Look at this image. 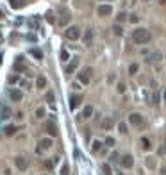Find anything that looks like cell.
I'll use <instances>...</instances> for the list:
<instances>
[{"label": "cell", "instance_id": "cell-32", "mask_svg": "<svg viewBox=\"0 0 166 175\" xmlns=\"http://www.w3.org/2000/svg\"><path fill=\"white\" fill-rule=\"evenodd\" d=\"M138 70H139V66H138L136 63H134V64H130V66H129V73H130V75H134V73H136Z\"/></svg>", "mask_w": 166, "mask_h": 175}, {"label": "cell", "instance_id": "cell-52", "mask_svg": "<svg viewBox=\"0 0 166 175\" xmlns=\"http://www.w3.org/2000/svg\"><path fill=\"white\" fill-rule=\"evenodd\" d=\"M43 175H46V173H43Z\"/></svg>", "mask_w": 166, "mask_h": 175}, {"label": "cell", "instance_id": "cell-27", "mask_svg": "<svg viewBox=\"0 0 166 175\" xmlns=\"http://www.w3.org/2000/svg\"><path fill=\"white\" fill-rule=\"evenodd\" d=\"M161 59V54H152V55H148V63H155V61H159Z\"/></svg>", "mask_w": 166, "mask_h": 175}, {"label": "cell", "instance_id": "cell-13", "mask_svg": "<svg viewBox=\"0 0 166 175\" xmlns=\"http://www.w3.org/2000/svg\"><path fill=\"white\" fill-rule=\"evenodd\" d=\"M77 66H79V57H73L72 63L66 66V73H73V72L77 70Z\"/></svg>", "mask_w": 166, "mask_h": 175}, {"label": "cell", "instance_id": "cell-2", "mask_svg": "<svg viewBox=\"0 0 166 175\" xmlns=\"http://www.w3.org/2000/svg\"><path fill=\"white\" fill-rule=\"evenodd\" d=\"M70 20H72V13H70L66 7H61L59 9V25L61 27H66L70 23Z\"/></svg>", "mask_w": 166, "mask_h": 175}, {"label": "cell", "instance_id": "cell-30", "mask_svg": "<svg viewBox=\"0 0 166 175\" xmlns=\"http://www.w3.org/2000/svg\"><path fill=\"white\" fill-rule=\"evenodd\" d=\"M147 166L148 168H155V157H147Z\"/></svg>", "mask_w": 166, "mask_h": 175}, {"label": "cell", "instance_id": "cell-51", "mask_svg": "<svg viewBox=\"0 0 166 175\" xmlns=\"http://www.w3.org/2000/svg\"><path fill=\"white\" fill-rule=\"evenodd\" d=\"M145 2H148V0H145Z\"/></svg>", "mask_w": 166, "mask_h": 175}, {"label": "cell", "instance_id": "cell-40", "mask_svg": "<svg viewBox=\"0 0 166 175\" xmlns=\"http://www.w3.org/2000/svg\"><path fill=\"white\" fill-rule=\"evenodd\" d=\"M105 145H107V147H114V139H113L111 136H109V138H105Z\"/></svg>", "mask_w": 166, "mask_h": 175}, {"label": "cell", "instance_id": "cell-18", "mask_svg": "<svg viewBox=\"0 0 166 175\" xmlns=\"http://www.w3.org/2000/svg\"><path fill=\"white\" fill-rule=\"evenodd\" d=\"M29 54H31V55H34L38 61H39V59H43V52H41L39 48H36V47H34V48H31V50H29Z\"/></svg>", "mask_w": 166, "mask_h": 175}, {"label": "cell", "instance_id": "cell-49", "mask_svg": "<svg viewBox=\"0 0 166 175\" xmlns=\"http://www.w3.org/2000/svg\"><path fill=\"white\" fill-rule=\"evenodd\" d=\"M159 2H161V4H162V6H166V0H159Z\"/></svg>", "mask_w": 166, "mask_h": 175}, {"label": "cell", "instance_id": "cell-8", "mask_svg": "<svg viewBox=\"0 0 166 175\" xmlns=\"http://www.w3.org/2000/svg\"><path fill=\"white\" fill-rule=\"evenodd\" d=\"M45 129H46V132H48L50 138H56V136H57V127H56L54 122H46V123H45Z\"/></svg>", "mask_w": 166, "mask_h": 175}, {"label": "cell", "instance_id": "cell-11", "mask_svg": "<svg viewBox=\"0 0 166 175\" xmlns=\"http://www.w3.org/2000/svg\"><path fill=\"white\" fill-rule=\"evenodd\" d=\"M82 41H84V45H91L93 43V29H86V32H84V36H82Z\"/></svg>", "mask_w": 166, "mask_h": 175}, {"label": "cell", "instance_id": "cell-37", "mask_svg": "<svg viewBox=\"0 0 166 175\" xmlns=\"http://www.w3.org/2000/svg\"><path fill=\"white\" fill-rule=\"evenodd\" d=\"M61 59H63V61H68V59H70V54H68L66 50H61Z\"/></svg>", "mask_w": 166, "mask_h": 175}, {"label": "cell", "instance_id": "cell-44", "mask_svg": "<svg viewBox=\"0 0 166 175\" xmlns=\"http://www.w3.org/2000/svg\"><path fill=\"white\" fill-rule=\"evenodd\" d=\"M162 154H166V145H164V147H161V148H159V156H162Z\"/></svg>", "mask_w": 166, "mask_h": 175}, {"label": "cell", "instance_id": "cell-19", "mask_svg": "<svg viewBox=\"0 0 166 175\" xmlns=\"http://www.w3.org/2000/svg\"><path fill=\"white\" fill-rule=\"evenodd\" d=\"M45 86H46V79H45L43 75H39V77L36 79V88H39V90H43Z\"/></svg>", "mask_w": 166, "mask_h": 175}, {"label": "cell", "instance_id": "cell-24", "mask_svg": "<svg viewBox=\"0 0 166 175\" xmlns=\"http://www.w3.org/2000/svg\"><path fill=\"white\" fill-rule=\"evenodd\" d=\"M100 148H102V141H98V139H97V141H93V147H91V150L95 152V154H97V152H98Z\"/></svg>", "mask_w": 166, "mask_h": 175}, {"label": "cell", "instance_id": "cell-9", "mask_svg": "<svg viewBox=\"0 0 166 175\" xmlns=\"http://www.w3.org/2000/svg\"><path fill=\"white\" fill-rule=\"evenodd\" d=\"M111 13H113V7L107 6V4L105 6H98V9H97V14L98 16H109Z\"/></svg>", "mask_w": 166, "mask_h": 175}, {"label": "cell", "instance_id": "cell-22", "mask_svg": "<svg viewBox=\"0 0 166 175\" xmlns=\"http://www.w3.org/2000/svg\"><path fill=\"white\" fill-rule=\"evenodd\" d=\"M14 132H16V127H14V125H7V127L4 129V134H6V136H13Z\"/></svg>", "mask_w": 166, "mask_h": 175}, {"label": "cell", "instance_id": "cell-50", "mask_svg": "<svg viewBox=\"0 0 166 175\" xmlns=\"http://www.w3.org/2000/svg\"><path fill=\"white\" fill-rule=\"evenodd\" d=\"M100 2H113V0H100Z\"/></svg>", "mask_w": 166, "mask_h": 175}, {"label": "cell", "instance_id": "cell-21", "mask_svg": "<svg viewBox=\"0 0 166 175\" xmlns=\"http://www.w3.org/2000/svg\"><path fill=\"white\" fill-rule=\"evenodd\" d=\"M39 147H41V148H50V147H52V139H50V138L41 139V141H39Z\"/></svg>", "mask_w": 166, "mask_h": 175}, {"label": "cell", "instance_id": "cell-12", "mask_svg": "<svg viewBox=\"0 0 166 175\" xmlns=\"http://www.w3.org/2000/svg\"><path fill=\"white\" fill-rule=\"evenodd\" d=\"M81 97L79 95H72V97H70V102H68V105H70V109H77L79 107V104H81Z\"/></svg>", "mask_w": 166, "mask_h": 175}, {"label": "cell", "instance_id": "cell-36", "mask_svg": "<svg viewBox=\"0 0 166 175\" xmlns=\"http://www.w3.org/2000/svg\"><path fill=\"white\" fill-rule=\"evenodd\" d=\"M109 159H111V163H118V161H120V156H118L116 152H114V154H111V157H109Z\"/></svg>", "mask_w": 166, "mask_h": 175}, {"label": "cell", "instance_id": "cell-10", "mask_svg": "<svg viewBox=\"0 0 166 175\" xmlns=\"http://www.w3.org/2000/svg\"><path fill=\"white\" fill-rule=\"evenodd\" d=\"M120 163H122L123 168H132V166H134V159H132V156H129V154L123 156V157L120 159Z\"/></svg>", "mask_w": 166, "mask_h": 175}, {"label": "cell", "instance_id": "cell-6", "mask_svg": "<svg viewBox=\"0 0 166 175\" xmlns=\"http://www.w3.org/2000/svg\"><path fill=\"white\" fill-rule=\"evenodd\" d=\"M9 98H11L13 102H21V98H23L21 90H18V88H13V90L9 91Z\"/></svg>", "mask_w": 166, "mask_h": 175}, {"label": "cell", "instance_id": "cell-16", "mask_svg": "<svg viewBox=\"0 0 166 175\" xmlns=\"http://www.w3.org/2000/svg\"><path fill=\"white\" fill-rule=\"evenodd\" d=\"M14 72H25V64H23V57H16V63H14Z\"/></svg>", "mask_w": 166, "mask_h": 175}, {"label": "cell", "instance_id": "cell-46", "mask_svg": "<svg viewBox=\"0 0 166 175\" xmlns=\"http://www.w3.org/2000/svg\"><path fill=\"white\" fill-rule=\"evenodd\" d=\"M84 136H86V139H89V138H91V134H89V130H88V129H86V132H84Z\"/></svg>", "mask_w": 166, "mask_h": 175}, {"label": "cell", "instance_id": "cell-31", "mask_svg": "<svg viewBox=\"0 0 166 175\" xmlns=\"http://www.w3.org/2000/svg\"><path fill=\"white\" fill-rule=\"evenodd\" d=\"M45 98H46V102H48L50 105H54V93H52V91L46 93V97H45Z\"/></svg>", "mask_w": 166, "mask_h": 175}, {"label": "cell", "instance_id": "cell-48", "mask_svg": "<svg viewBox=\"0 0 166 175\" xmlns=\"http://www.w3.org/2000/svg\"><path fill=\"white\" fill-rule=\"evenodd\" d=\"M162 97H164V102H166V90L162 91Z\"/></svg>", "mask_w": 166, "mask_h": 175}, {"label": "cell", "instance_id": "cell-23", "mask_svg": "<svg viewBox=\"0 0 166 175\" xmlns=\"http://www.w3.org/2000/svg\"><path fill=\"white\" fill-rule=\"evenodd\" d=\"M91 115H93V107H91V105H86L84 111H82V116H84V118H91Z\"/></svg>", "mask_w": 166, "mask_h": 175}, {"label": "cell", "instance_id": "cell-34", "mask_svg": "<svg viewBox=\"0 0 166 175\" xmlns=\"http://www.w3.org/2000/svg\"><path fill=\"white\" fill-rule=\"evenodd\" d=\"M116 20H118V21H120V23H122V21H125V20H127V14H125V13H118Z\"/></svg>", "mask_w": 166, "mask_h": 175}, {"label": "cell", "instance_id": "cell-28", "mask_svg": "<svg viewBox=\"0 0 166 175\" xmlns=\"http://www.w3.org/2000/svg\"><path fill=\"white\" fill-rule=\"evenodd\" d=\"M118 130H120L122 134H127V132H129V130H127V123H123V122H122L120 125H118Z\"/></svg>", "mask_w": 166, "mask_h": 175}, {"label": "cell", "instance_id": "cell-15", "mask_svg": "<svg viewBox=\"0 0 166 175\" xmlns=\"http://www.w3.org/2000/svg\"><path fill=\"white\" fill-rule=\"evenodd\" d=\"M113 125H114V122H113L111 118H104V120L100 122V127H102L104 130H111V129H113Z\"/></svg>", "mask_w": 166, "mask_h": 175}, {"label": "cell", "instance_id": "cell-5", "mask_svg": "<svg viewBox=\"0 0 166 175\" xmlns=\"http://www.w3.org/2000/svg\"><path fill=\"white\" fill-rule=\"evenodd\" d=\"M129 123L134 125V127H141V125H143V116H141L139 113H132L129 116Z\"/></svg>", "mask_w": 166, "mask_h": 175}, {"label": "cell", "instance_id": "cell-39", "mask_svg": "<svg viewBox=\"0 0 166 175\" xmlns=\"http://www.w3.org/2000/svg\"><path fill=\"white\" fill-rule=\"evenodd\" d=\"M152 102H154V104H159V93H157V91H154V95H152Z\"/></svg>", "mask_w": 166, "mask_h": 175}, {"label": "cell", "instance_id": "cell-17", "mask_svg": "<svg viewBox=\"0 0 166 175\" xmlns=\"http://www.w3.org/2000/svg\"><path fill=\"white\" fill-rule=\"evenodd\" d=\"M9 116H11L9 107H7V105H2V113H0V120H7Z\"/></svg>", "mask_w": 166, "mask_h": 175}, {"label": "cell", "instance_id": "cell-1", "mask_svg": "<svg viewBox=\"0 0 166 175\" xmlns=\"http://www.w3.org/2000/svg\"><path fill=\"white\" fill-rule=\"evenodd\" d=\"M150 32L147 31V29H143V27H139V29H134L132 31V41L134 43H138V45H145V43H148L150 41Z\"/></svg>", "mask_w": 166, "mask_h": 175}, {"label": "cell", "instance_id": "cell-43", "mask_svg": "<svg viewBox=\"0 0 166 175\" xmlns=\"http://www.w3.org/2000/svg\"><path fill=\"white\" fill-rule=\"evenodd\" d=\"M61 175H68V166H66V164L63 166V170H61Z\"/></svg>", "mask_w": 166, "mask_h": 175}, {"label": "cell", "instance_id": "cell-29", "mask_svg": "<svg viewBox=\"0 0 166 175\" xmlns=\"http://www.w3.org/2000/svg\"><path fill=\"white\" fill-rule=\"evenodd\" d=\"M113 32H114L116 36H122V34H123V29H122L120 25H114V27H113Z\"/></svg>", "mask_w": 166, "mask_h": 175}, {"label": "cell", "instance_id": "cell-4", "mask_svg": "<svg viewBox=\"0 0 166 175\" xmlns=\"http://www.w3.org/2000/svg\"><path fill=\"white\" fill-rule=\"evenodd\" d=\"M91 73H93L91 68H84V70L79 73V82H81V84H89V80H91Z\"/></svg>", "mask_w": 166, "mask_h": 175}, {"label": "cell", "instance_id": "cell-3", "mask_svg": "<svg viewBox=\"0 0 166 175\" xmlns=\"http://www.w3.org/2000/svg\"><path fill=\"white\" fill-rule=\"evenodd\" d=\"M64 36H66V39L75 41V39H79V38H81V29H79V27H75V25H72V27H68V29L64 31Z\"/></svg>", "mask_w": 166, "mask_h": 175}, {"label": "cell", "instance_id": "cell-25", "mask_svg": "<svg viewBox=\"0 0 166 175\" xmlns=\"http://www.w3.org/2000/svg\"><path fill=\"white\" fill-rule=\"evenodd\" d=\"M38 25H39V18H32V20H29V27H31V29H38Z\"/></svg>", "mask_w": 166, "mask_h": 175}, {"label": "cell", "instance_id": "cell-14", "mask_svg": "<svg viewBox=\"0 0 166 175\" xmlns=\"http://www.w3.org/2000/svg\"><path fill=\"white\" fill-rule=\"evenodd\" d=\"M27 4V0H9V6L13 9H21V7H25Z\"/></svg>", "mask_w": 166, "mask_h": 175}, {"label": "cell", "instance_id": "cell-7", "mask_svg": "<svg viewBox=\"0 0 166 175\" xmlns=\"http://www.w3.org/2000/svg\"><path fill=\"white\" fill-rule=\"evenodd\" d=\"M14 164H16V168H18L20 171H25V170H27V166H29L27 159H25V157H21V156H18V157L14 159Z\"/></svg>", "mask_w": 166, "mask_h": 175}, {"label": "cell", "instance_id": "cell-42", "mask_svg": "<svg viewBox=\"0 0 166 175\" xmlns=\"http://www.w3.org/2000/svg\"><path fill=\"white\" fill-rule=\"evenodd\" d=\"M9 82H11V84H13V82H18V75H11V77H9Z\"/></svg>", "mask_w": 166, "mask_h": 175}, {"label": "cell", "instance_id": "cell-20", "mask_svg": "<svg viewBox=\"0 0 166 175\" xmlns=\"http://www.w3.org/2000/svg\"><path fill=\"white\" fill-rule=\"evenodd\" d=\"M141 148L143 150H150L152 148V143H150L148 138H141Z\"/></svg>", "mask_w": 166, "mask_h": 175}, {"label": "cell", "instance_id": "cell-47", "mask_svg": "<svg viewBox=\"0 0 166 175\" xmlns=\"http://www.w3.org/2000/svg\"><path fill=\"white\" fill-rule=\"evenodd\" d=\"M161 175H166V166H162V168H161Z\"/></svg>", "mask_w": 166, "mask_h": 175}, {"label": "cell", "instance_id": "cell-45", "mask_svg": "<svg viewBox=\"0 0 166 175\" xmlns=\"http://www.w3.org/2000/svg\"><path fill=\"white\" fill-rule=\"evenodd\" d=\"M46 20H48V21H54V18H52V13H46Z\"/></svg>", "mask_w": 166, "mask_h": 175}, {"label": "cell", "instance_id": "cell-38", "mask_svg": "<svg viewBox=\"0 0 166 175\" xmlns=\"http://www.w3.org/2000/svg\"><path fill=\"white\" fill-rule=\"evenodd\" d=\"M129 20H130V23H138V21H139V16H138V14H130Z\"/></svg>", "mask_w": 166, "mask_h": 175}, {"label": "cell", "instance_id": "cell-41", "mask_svg": "<svg viewBox=\"0 0 166 175\" xmlns=\"http://www.w3.org/2000/svg\"><path fill=\"white\" fill-rule=\"evenodd\" d=\"M45 168L46 170H52L54 168V161H45Z\"/></svg>", "mask_w": 166, "mask_h": 175}, {"label": "cell", "instance_id": "cell-35", "mask_svg": "<svg viewBox=\"0 0 166 175\" xmlns=\"http://www.w3.org/2000/svg\"><path fill=\"white\" fill-rule=\"evenodd\" d=\"M116 90H118V93H125V90H127V88H125V84H123V82H120V84L116 86Z\"/></svg>", "mask_w": 166, "mask_h": 175}, {"label": "cell", "instance_id": "cell-26", "mask_svg": "<svg viewBox=\"0 0 166 175\" xmlns=\"http://www.w3.org/2000/svg\"><path fill=\"white\" fill-rule=\"evenodd\" d=\"M102 173L104 175H113V170H111V166L105 163V164H102Z\"/></svg>", "mask_w": 166, "mask_h": 175}, {"label": "cell", "instance_id": "cell-33", "mask_svg": "<svg viewBox=\"0 0 166 175\" xmlns=\"http://www.w3.org/2000/svg\"><path fill=\"white\" fill-rule=\"evenodd\" d=\"M45 116V109L43 107H38L36 109V118H43Z\"/></svg>", "mask_w": 166, "mask_h": 175}]
</instances>
